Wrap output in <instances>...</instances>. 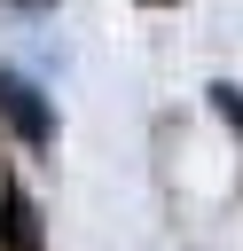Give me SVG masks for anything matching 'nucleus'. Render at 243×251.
Wrapping results in <instances>:
<instances>
[{
    "instance_id": "1",
    "label": "nucleus",
    "mask_w": 243,
    "mask_h": 251,
    "mask_svg": "<svg viewBox=\"0 0 243 251\" xmlns=\"http://www.w3.org/2000/svg\"><path fill=\"white\" fill-rule=\"evenodd\" d=\"M0 110H8V126H16L31 149L55 133V126H47V102H39V86H31V78H16V71H0Z\"/></svg>"
},
{
    "instance_id": "2",
    "label": "nucleus",
    "mask_w": 243,
    "mask_h": 251,
    "mask_svg": "<svg viewBox=\"0 0 243 251\" xmlns=\"http://www.w3.org/2000/svg\"><path fill=\"white\" fill-rule=\"evenodd\" d=\"M8 243H16V251H31V243H39V227H31V204H24V196H8Z\"/></svg>"
},
{
    "instance_id": "3",
    "label": "nucleus",
    "mask_w": 243,
    "mask_h": 251,
    "mask_svg": "<svg viewBox=\"0 0 243 251\" xmlns=\"http://www.w3.org/2000/svg\"><path fill=\"white\" fill-rule=\"evenodd\" d=\"M24 8H39V0H24Z\"/></svg>"
}]
</instances>
